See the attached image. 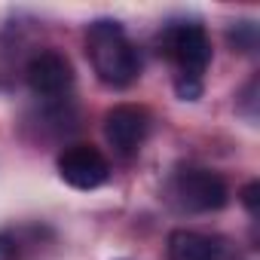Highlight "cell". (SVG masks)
I'll return each instance as SVG.
<instances>
[{
	"label": "cell",
	"instance_id": "cell-9",
	"mask_svg": "<svg viewBox=\"0 0 260 260\" xmlns=\"http://www.w3.org/2000/svg\"><path fill=\"white\" fill-rule=\"evenodd\" d=\"M0 260H19V242L10 233H0Z\"/></svg>",
	"mask_w": 260,
	"mask_h": 260
},
{
	"label": "cell",
	"instance_id": "cell-6",
	"mask_svg": "<svg viewBox=\"0 0 260 260\" xmlns=\"http://www.w3.org/2000/svg\"><path fill=\"white\" fill-rule=\"evenodd\" d=\"M58 175L74 190H95L110 178V162L92 144H71L58 153Z\"/></svg>",
	"mask_w": 260,
	"mask_h": 260
},
{
	"label": "cell",
	"instance_id": "cell-3",
	"mask_svg": "<svg viewBox=\"0 0 260 260\" xmlns=\"http://www.w3.org/2000/svg\"><path fill=\"white\" fill-rule=\"evenodd\" d=\"M169 196L175 199L178 208L193 211V214H208L220 211L230 202V187L226 181L202 166H181L172 172L169 181Z\"/></svg>",
	"mask_w": 260,
	"mask_h": 260
},
{
	"label": "cell",
	"instance_id": "cell-2",
	"mask_svg": "<svg viewBox=\"0 0 260 260\" xmlns=\"http://www.w3.org/2000/svg\"><path fill=\"white\" fill-rule=\"evenodd\" d=\"M159 52L175 64V89L184 101L202 95V74L211 64V40L199 22H172L159 34Z\"/></svg>",
	"mask_w": 260,
	"mask_h": 260
},
{
	"label": "cell",
	"instance_id": "cell-5",
	"mask_svg": "<svg viewBox=\"0 0 260 260\" xmlns=\"http://www.w3.org/2000/svg\"><path fill=\"white\" fill-rule=\"evenodd\" d=\"M25 83L37 98H61L74 86V64L58 49H40L25 64Z\"/></svg>",
	"mask_w": 260,
	"mask_h": 260
},
{
	"label": "cell",
	"instance_id": "cell-10",
	"mask_svg": "<svg viewBox=\"0 0 260 260\" xmlns=\"http://www.w3.org/2000/svg\"><path fill=\"white\" fill-rule=\"evenodd\" d=\"M257 193H260V184H257V181H251V184L242 190V202H245L248 214H257Z\"/></svg>",
	"mask_w": 260,
	"mask_h": 260
},
{
	"label": "cell",
	"instance_id": "cell-8",
	"mask_svg": "<svg viewBox=\"0 0 260 260\" xmlns=\"http://www.w3.org/2000/svg\"><path fill=\"white\" fill-rule=\"evenodd\" d=\"M230 43L239 52H254V46H257V28L251 22H239L236 28H230Z\"/></svg>",
	"mask_w": 260,
	"mask_h": 260
},
{
	"label": "cell",
	"instance_id": "cell-7",
	"mask_svg": "<svg viewBox=\"0 0 260 260\" xmlns=\"http://www.w3.org/2000/svg\"><path fill=\"white\" fill-rule=\"evenodd\" d=\"M169 260H220L217 239L196 233V230H175L169 233Z\"/></svg>",
	"mask_w": 260,
	"mask_h": 260
},
{
	"label": "cell",
	"instance_id": "cell-4",
	"mask_svg": "<svg viewBox=\"0 0 260 260\" xmlns=\"http://www.w3.org/2000/svg\"><path fill=\"white\" fill-rule=\"evenodd\" d=\"M150 135V113L141 104H116L104 113V138L116 156L132 159Z\"/></svg>",
	"mask_w": 260,
	"mask_h": 260
},
{
	"label": "cell",
	"instance_id": "cell-1",
	"mask_svg": "<svg viewBox=\"0 0 260 260\" xmlns=\"http://www.w3.org/2000/svg\"><path fill=\"white\" fill-rule=\"evenodd\" d=\"M86 55L92 61L95 77L110 89L132 86L141 74V58L125 28L113 19H98L86 31Z\"/></svg>",
	"mask_w": 260,
	"mask_h": 260
}]
</instances>
